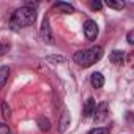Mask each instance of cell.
Returning a JSON list of instances; mask_svg holds the SVG:
<instances>
[{"label": "cell", "mask_w": 134, "mask_h": 134, "mask_svg": "<svg viewBox=\"0 0 134 134\" xmlns=\"http://www.w3.org/2000/svg\"><path fill=\"white\" fill-rule=\"evenodd\" d=\"M36 19V11L27 7H22L19 10H16L10 19V25L13 30H21L24 27H30Z\"/></svg>", "instance_id": "cell-1"}, {"label": "cell", "mask_w": 134, "mask_h": 134, "mask_svg": "<svg viewBox=\"0 0 134 134\" xmlns=\"http://www.w3.org/2000/svg\"><path fill=\"white\" fill-rule=\"evenodd\" d=\"M103 54H104V51H103L101 46H93V47L85 49V51H77V52L74 54L73 60H74L79 66H82V68H90L92 65H95L96 62L101 60Z\"/></svg>", "instance_id": "cell-2"}, {"label": "cell", "mask_w": 134, "mask_h": 134, "mask_svg": "<svg viewBox=\"0 0 134 134\" xmlns=\"http://www.w3.org/2000/svg\"><path fill=\"white\" fill-rule=\"evenodd\" d=\"M98 32L99 30H98V25H96L95 21L88 19V21L84 22V35H85V38L88 41H95L96 36H98Z\"/></svg>", "instance_id": "cell-3"}, {"label": "cell", "mask_w": 134, "mask_h": 134, "mask_svg": "<svg viewBox=\"0 0 134 134\" xmlns=\"http://www.w3.org/2000/svg\"><path fill=\"white\" fill-rule=\"evenodd\" d=\"M40 33H41V38H43L44 43H47V44H54V43H55L54 35H52V30H51V25H49V18H44V19H43Z\"/></svg>", "instance_id": "cell-4"}, {"label": "cell", "mask_w": 134, "mask_h": 134, "mask_svg": "<svg viewBox=\"0 0 134 134\" xmlns=\"http://www.w3.org/2000/svg\"><path fill=\"white\" fill-rule=\"evenodd\" d=\"M70 123H71V118H70V112L66 110V109H63V112H62V115H60V120H58V132H65L66 129H68V126H70Z\"/></svg>", "instance_id": "cell-5"}, {"label": "cell", "mask_w": 134, "mask_h": 134, "mask_svg": "<svg viewBox=\"0 0 134 134\" xmlns=\"http://www.w3.org/2000/svg\"><path fill=\"white\" fill-rule=\"evenodd\" d=\"M95 109H96V101L90 96V98L84 103V110H82L84 118H90V117L95 114Z\"/></svg>", "instance_id": "cell-6"}, {"label": "cell", "mask_w": 134, "mask_h": 134, "mask_svg": "<svg viewBox=\"0 0 134 134\" xmlns=\"http://www.w3.org/2000/svg\"><path fill=\"white\" fill-rule=\"evenodd\" d=\"M107 112H109V106H107V103H101V104L95 109V121L101 123V121L107 117Z\"/></svg>", "instance_id": "cell-7"}, {"label": "cell", "mask_w": 134, "mask_h": 134, "mask_svg": "<svg viewBox=\"0 0 134 134\" xmlns=\"http://www.w3.org/2000/svg\"><path fill=\"white\" fill-rule=\"evenodd\" d=\"M109 58H110V62H112L114 65H123V63H125V52H123V51L115 49V51H112V52H110Z\"/></svg>", "instance_id": "cell-8"}, {"label": "cell", "mask_w": 134, "mask_h": 134, "mask_svg": "<svg viewBox=\"0 0 134 134\" xmlns=\"http://www.w3.org/2000/svg\"><path fill=\"white\" fill-rule=\"evenodd\" d=\"M90 82H92L93 88H101L104 85V76L101 73H93L90 77Z\"/></svg>", "instance_id": "cell-9"}, {"label": "cell", "mask_w": 134, "mask_h": 134, "mask_svg": "<svg viewBox=\"0 0 134 134\" xmlns=\"http://www.w3.org/2000/svg\"><path fill=\"white\" fill-rule=\"evenodd\" d=\"M10 77V68L8 66H0V88H3Z\"/></svg>", "instance_id": "cell-10"}, {"label": "cell", "mask_w": 134, "mask_h": 134, "mask_svg": "<svg viewBox=\"0 0 134 134\" xmlns=\"http://www.w3.org/2000/svg\"><path fill=\"white\" fill-rule=\"evenodd\" d=\"M55 8H58L62 13H65V14H71V13H74V7L71 5V3H66V2H57L55 3Z\"/></svg>", "instance_id": "cell-11"}, {"label": "cell", "mask_w": 134, "mask_h": 134, "mask_svg": "<svg viewBox=\"0 0 134 134\" xmlns=\"http://www.w3.org/2000/svg\"><path fill=\"white\" fill-rule=\"evenodd\" d=\"M106 5L109 8H114V10H123L126 7V3L123 0H118V2H115V0H106Z\"/></svg>", "instance_id": "cell-12"}, {"label": "cell", "mask_w": 134, "mask_h": 134, "mask_svg": "<svg viewBox=\"0 0 134 134\" xmlns=\"http://www.w3.org/2000/svg\"><path fill=\"white\" fill-rule=\"evenodd\" d=\"M38 126H40V129H41V131H44V132H46V131H49V129H51V121H49L46 117H40V118H38Z\"/></svg>", "instance_id": "cell-13"}, {"label": "cell", "mask_w": 134, "mask_h": 134, "mask_svg": "<svg viewBox=\"0 0 134 134\" xmlns=\"http://www.w3.org/2000/svg\"><path fill=\"white\" fill-rule=\"evenodd\" d=\"M2 115H3V118H7V120L11 117V109H10L8 103H2Z\"/></svg>", "instance_id": "cell-14"}, {"label": "cell", "mask_w": 134, "mask_h": 134, "mask_svg": "<svg viewBox=\"0 0 134 134\" xmlns=\"http://www.w3.org/2000/svg\"><path fill=\"white\" fill-rule=\"evenodd\" d=\"M88 134H110V129L109 128H95Z\"/></svg>", "instance_id": "cell-15"}, {"label": "cell", "mask_w": 134, "mask_h": 134, "mask_svg": "<svg viewBox=\"0 0 134 134\" xmlns=\"http://www.w3.org/2000/svg\"><path fill=\"white\" fill-rule=\"evenodd\" d=\"M0 134H11V131H10L8 125H5V123H0Z\"/></svg>", "instance_id": "cell-16"}, {"label": "cell", "mask_w": 134, "mask_h": 134, "mask_svg": "<svg viewBox=\"0 0 134 134\" xmlns=\"http://www.w3.org/2000/svg\"><path fill=\"white\" fill-rule=\"evenodd\" d=\"M47 62H58V63H65L66 60L63 57H47Z\"/></svg>", "instance_id": "cell-17"}, {"label": "cell", "mask_w": 134, "mask_h": 134, "mask_svg": "<svg viewBox=\"0 0 134 134\" xmlns=\"http://www.w3.org/2000/svg\"><path fill=\"white\" fill-rule=\"evenodd\" d=\"M8 52V46L5 43H0V55H5Z\"/></svg>", "instance_id": "cell-18"}, {"label": "cell", "mask_w": 134, "mask_h": 134, "mask_svg": "<svg viewBox=\"0 0 134 134\" xmlns=\"http://www.w3.org/2000/svg\"><path fill=\"white\" fill-rule=\"evenodd\" d=\"M90 7H92V10H101L103 8V3L101 2H92Z\"/></svg>", "instance_id": "cell-19"}, {"label": "cell", "mask_w": 134, "mask_h": 134, "mask_svg": "<svg viewBox=\"0 0 134 134\" xmlns=\"http://www.w3.org/2000/svg\"><path fill=\"white\" fill-rule=\"evenodd\" d=\"M128 43H129V44H132V43H134V40H132V32H129V33H128Z\"/></svg>", "instance_id": "cell-20"}]
</instances>
